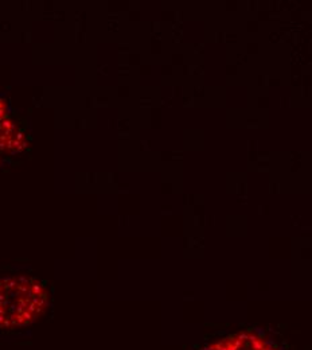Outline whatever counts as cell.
<instances>
[{"label":"cell","mask_w":312,"mask_h":350,"mask_svg":"<svg viewBox=\"0 0 312 350\" xmlns=\"http://www.w3.org/2000/svg\"><path fill=\"white\" fill-rule=\"evenodd\" d=\"M7 111V105L4 104L3 100H0V135H6V136H8V135H12L14 136V132H8V131H4L3 128H1V121L4 120V119L8 117V115L6 113Z\"/></svg>","instance_id":"6da1fadb"},{"label":"cell","mask_w":312,"mask_h":350,"mask_svg":"<svg viewBox=\"0 0 312 350\" xmlns=\"http://www.w3.org/2000/svg\"><path fill=\"white\" fill-rule=\"evenodd\" d=\"M250 344H252V347L254 350H262L264 349V344H262V341H260V339L254 341V342H250Z\"/></svg>","instance_id":"7a4b0ae2"},{"label":"cell","mask_w":312,"mask_h":350,"mask_svg":"<svg viewBox=\"0 0 312 350\" xmlns=\"http://www.w3.org/2000/svg\"><path fill=\"white\" fill-rule=\"evenodd\" d=\"M254 334L257 338H264L265 337V330L262 327H254Z\"/></svg>","instance_id":"3957f363"},{"label":"cell","mask_w":312,"mask_h":350,"mask_svg":"<svg viewBox=\"0 0 312 350\" xmlns=\"http://www.w3.org/2000/svg\"><path fill=\"white\" fill-rule=\"evenodd\" d=\"M237 339L242 341V342H245V341H249V334H248V333H241V334H238Z\"/></svg>","instance_id":"277c9868"},{"label":"cell","mask_w":312,"mask_h":350,"mask_svg":"<svg viewBox=\"0 0 312 350\" xmlns=\"http://www.w3.org/2000/svg\"><path fill=\"white\" fill-rule=\"evenodd\" d=\"M242 345H244V342H242V341L236 339V341H234V344H233V346H234V349H236V350H239L242 347Z\"/></svg>","instance_id":"5b68a950"},{"label":"cell","mask_w":312,"mask_h":350,"mask_svg":"<svg viewBox=\"0 0 312 350\" xmlns=\"http://www.w3.org/2000/svg\"><path fill=\"white\" fill-rule=\"evenodd\" d=\"M257 339L258 338L256 334H249V341H250V342H254V341H257Z\"/></svg>","instance_id":"8992f818"},{"label":"cell","mask_w":312,"mask_h":350,"mask_svg":"<svg viewBox=\"0 0 312 350\" xmlns=\"http://www.w3.org/2000/svg\"><path fill=\"white\" fill-rule=\"evenodd\" d=\"M201 350H214V345L213 346H206V347H203V349H201Z\"/></svg>","instance_id":"52a82bcc"},{"label":"cell","mask_w":312,"mask_h":350,"mask_svg":"<svg viewBox=\"0 0 312 350\" xmlns=\"http://www.w3.org/2000/svg\"><path fill=\"white\" fill-rule=\"evenodd\" d=\"M262 350H273V347L272 346H264V349Z\"/></svg>","instance_id":"ba28073f"},{"label":"cell","mask_w":312,"mask_h":350,"mask_svg":"<svg viewBox=\"0 0 312 350\" xmlns=\"http://www.w3.org/2000/svg\"><path fill=\"white\" fill-rule=\"evenodd\" d=\"M279 350H287V345H283V346L279 347Z\"/></svg>","instance_id":"9c48e42d"}]
</instances>
